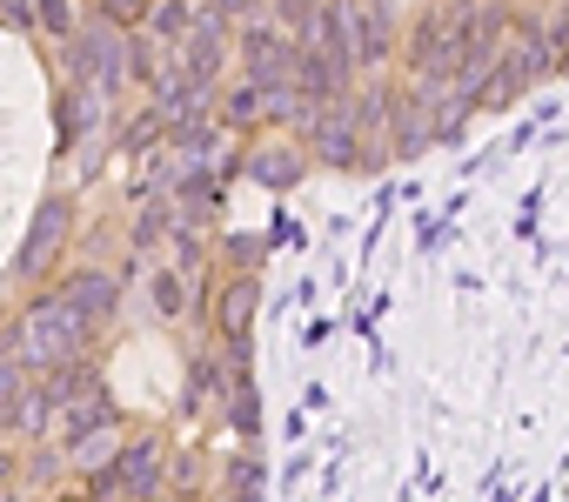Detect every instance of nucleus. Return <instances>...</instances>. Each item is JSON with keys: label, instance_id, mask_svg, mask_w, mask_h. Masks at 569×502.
<instances>
[{"label": "nucleus", "instance_id": "obj_7", "mask_svg": "<svg viewBox=\"0 0 569 502\" xmlns=\"http://www.w3.org/2000/svg\"><path fill=\"white\" fill-rule=\"evenodd\" d=\"M114 469H121V489H134V495H154V489H161V455H154V442H134Z\"/></svg>", "mask_w": 569, "mask_h": 502}, {"label": "nucleus", "instance_id": "obj_14", "mask_svg": "<svg viewBox=\"0 0 569 502\" xmlns=\"http://www.w3.org/2000/svg\"><path fill=\"white\" fill-rule=\"evenodd\" d=\"M148 21H154V34H168V41H174V34H188V8H181V0H161Z\"/></svg>", "mask_w": 569, "mask_h": 502}, {"label": "nucleus", "instance_id": "obj_1", "mask_svg": "<svg viewBox=\"0 0 569 502\" xmlns=\"http://www.w3.org/2000/svg\"><path fill=\"white\" fill-rule=\"evenodd\" d=\"M88 342V329L61 309V302H34L28 322H21V369H41V362H74Z\"/></svg>", "mask_w": 569, "mask_h": 502}, {"label": "nucleus", "instance_id": "obj_16", "mask_svg": "<svg viewBox=\"0 0 569 502\" xmlns=\"http://www.w3.org/2000/svg\"><path fill=\"white\" fill-rule=\"evenodd\" d=\"M254 94H261V88H234V101H228V114H234V121H254V108H261Z\"/></svg>", "mask_w": 569, "mask_h": 502}, {"label": "nucleus", "instance_id": "obj_8", "mask_svg": "<svg viewBox=\"0 0 569 502\" xmlns=\"http://www.w3.org/2000/svg\"><path fill=\"white\" fill-rule=\"evenodd\" d=\"M248 168H254V181H268V188H289V181L302 174V154H289V148H274V154H254Z\"/></svg>", "mask_w": 569, "mask_h": 502}, {"label": "nucleus", "instance_id": "obj_11", "mask_svg": "<svg viewBox=\"0 0 569 502\" xmlns=\"http://www.w3.org/2000/svg\"><path fill=\"white\" fill-rule=\"evenodd\" d=\"M141 14H154V0H101V21L108 28H134Z\"/></svg>", "mask_w": 569, "mask_h": 502}, {"label": "nucleus", "instance_id": "obj_9", "mask_svg": "<svg viewBox=\"0 0 569 502\" xmlns=\"http://www.w3.org/2000/svg\"><path fill=\"white\" fill-rule=\"evenodd\" d=\"M148 295H154V309H161V315H181V302H188V289H181V275H174V269H154Z\"/></svg>", "mask_w": 569, "mask_h": 502}, {"label": "nucleus", "instance_id": "obj_2", "mask_svg": "<svg viewBox=\"0 0 569 502\" xmlns=\"http://www.w3.org/2000/svg\"><path fill=\"white\" fill-rule=\"evenodd\" d=\"M54 302H61V309H68V315H74V322L94 335V329L114 315L121 289H114V275H101V269H81V275H68V282H61V295H54Z\"/></svg>", "mask_w": 569, "mask_h": 502}, {"label": "nucleus", "instance_id": "obj_13", "mask_svg": "<svg viewBox=\"0 0 569 502\" xmlns=\"http://www.w3.org/2000/svg\"><path fill=\"white\" fill-rule=\"evenodd\" d=\"M34 8H41V21H48V34H54V41H68V34H74V8H68V0H34Z\"/></svg>", "mask_w": 569, "mask_h": 502}, {"label": "nucleus", "instance_id": "obj_5", "mask_svg": "<svg viewBox=\"0 0 569 502\" xmlns=\"http://www.w3.org/2000/svg\"><path fill=\"white\" fill-rule=\"evenodd\" d=\"M241 54H248L254 81H261L268 94H281V61H289V48H281V34H274V28H248V34H241Z\"/></svg>", "mask_w": 569, "mask_h": 502}, {"label": "nucleus", "instance_id": "obj_18", "mask_svg": "<svg viewBox=\"0 0 569 502\" xmlns=\"http://www.w3.org/2000/svg\"><path fill=\"white\" fill-rule=\"evenodd\" d=\"M234 422H241V429H254V422H261V415H254V395H248V389L234 395Z\"/></svg>", "mask_w": 569, "mask_h": 502}, {"label": "nucleus", "instance_id": "obj_6", "mask_svg": "<svg viewBox=\"0 0 569 502\" xmlns=\"http://www.w3.org/2000/svg\"><path fill=\"white\" fill-rule=\"evenodd\" d=\"M214 68H221V14L208 8V14H201V28L188 34V81L201 88V81H208Z\"/></svg>", "mask_w": 569, "mask_h": 502}, {"label": "nucleus", "instance_id": "obj_15", "mask_svg": "<svg viewBox=\"0 0 569 502\" xmlns=\"http://www.w3.org/2000/svg\"><path fill=\"white\" fill-rule=\"evenodd\" d=\"M281 21H289V28H316V0H281Z\"/></svg>", "mask_w": 569, "mask_h": 502}, {"label": "nucleus", "instance_id": "obj_3", "mask_svg": "<svg viewBox=\"0 0 569 502\" xmlns=\"http://www.w3.org/2000/svg\"><path fill=\"white\" fill-rule=\"evenodd\" d=\"M68 201L61 194H48V208L34 214V234H28V248H21V275H41L54 255H61V241H68Z\"/></svg>", "mask_w": 569, "mask_h": 502}, {"label": "nucleus", "instance_id": "obj_19", "mask_svg": "<svg viewBox=\"0 0 569 502\" xmlns=\"http://www.w3.org/2000/svg\"><path fill=\"white\" fill-rule=\"evenodd\" d=\"M254 0H214V14H248Z\"/></svg>", "mask_w": 569, "mask_h": 502}, {"label": "nucleus", "instance_id": "obj_4", "mask_svg": "<svg viewBox=\"0 0 569 502\" xmlns=\"http://www.w3.org/2000/svg\"><path fill=\"white\" fill-rule=\"evenodd\" d=\"M74 68H81V74H101V94L121 88V34H114L108 21H94V28L74 41Z\"/></svg>", "mask_w": 569, "mask_h": 502}, {"label": "nucleus", "instance_id": "obj_17", "mask_svg": "<svg viewBox=\"0 0 569 502\" xmlns=\"http://www.w3.org/2000/svg\"><path fill=\"white\" fill-rule=\"evenodd\" d=\"M161 228H168V208H161V201H154V208H141V241H148V234H161Z\"/></svg>", "mask_w": 569, "mask_h": 502}, {"label": "nucleus", "instance_id": "obj_12", "mask_svg": "<svg viewBox=\"0 0 569 502\" xmlns=\"http://www.w3.org/2000/svg\"><path fill=\"white\" fill-rule=\"evenodd\" d=\"M248 309H254V282H241V289L228 295V309H221V322H228L234 342H241V329H248Z\"/></svg>", "mask_w": 569, "mask_h": 502}, {"label": "nucleus", "instance_id": "obj_10", "mask_svg": "<svg viewBox=\"0 0 569 502\" xmlns=\"http://www.w3.org/2000/svg\"><path fill=\"white\" fill-rule=\"evenodd\" d=\"M101 422H114V409H108V395H94V402H81V409L68 415V442H81V435H94Z\"/></svg>", "mask_w": 569, "mask_h": 502}, {"label": "nucleus", "instance_id": "obj_20", "mask_svg": "<svg viewBox=\"0 0 569 502\" xmlns=\"http://www.w3.org/2000/svg\"><path fill=\"white\" fill-rule=\"evenodd\" d=\"M8 475H14V455H0V482H8Z\"/></svg>", "mask_w": 569, "mask_h": 502}, {"label": "nucleus", "instance_id": "obj_21", "mask_svg": "<svg viewBox=\"0 0 569 502\" xmlns=\"http://www.w3.org/2000/svg\"><path fill=\"white\" fill-rule=\"evenodd\" d=\"M0 502H8V489H0Z\"/></svg>", "mask_w": 569, "mask_h": 502}]
</instances>
